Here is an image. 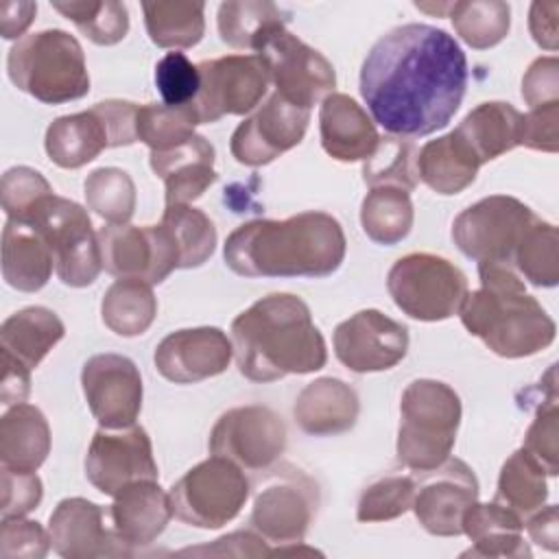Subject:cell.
<instances>
[{
	"label": "cell",
	"mask_w": 559,
	"mask_h": 559,
	"mask_svg": "<svg viewBox=\"0 0 559 559\" xmlns=\"http://www.w3.org/2000/svg\"><path fill=\"white\" fill-rule=\"evenodd\" d=\"M467 59L459 41L430 24L384 33L360 68V96L389 135L419 138L443 129L461 107Z\"/></svg>",
	"instance_id": "obj_1"
},
{
	"label": "cell",
	"mask_w": 559,
	"mask_h": 559,
	"mask_svg": "<svg viewBox=\"0 0 559 559\" xmlns=\"http://www.w3.org/2000/svg\"><path fill=\"white\" fill-rule=\"evenodd\" d=\"M345 249L341 223L312 210L238 225L225 240L223 258L242 277H325L341 266Z\"/></svg>",
	"instance_id": "obj_2"
},
{
	"label": "cell",
	"mask_w": 559,
	"mask_h": 559,
	"mask_svg": "<svg viewBox=\"0 0 559 559\" xmlns=\"http://www.w3.org/2000/svg\"><path fill=\"white\" fill-rule=\"evenodd\" d=\"M238 371L253 382L319 371L328 360L323 334L308 304L290 293H271L231 321Z\"/></svg>",
	"instance_id": "obj_3"
},
{
	"label": "cell",
	"mask_w": 559,
	"mask_h": 559,
	"mask_svg": "<svg viewBox=\"0 0 559 559\" xmlns=\"http://www.w3.org/2000/svg\"><path fill=\"white\" fill-rule=\"evenodd\" d=\"M480 288L465 295L459 317L502 358H526L546 349L557 325L542 304L526 293L524 280L509 264H478Z\"/></svg>",
	"instance_id": "obj_4"
},
{
	"label": "cell",
	"mask_w": 559,
	"mask_h": 559,
	"mask_svg": "<svg viewBox=\"0 0 559 559\" xmlns=\"http://www.w3.org/2000/svg\"><path fill=\"white\" fill-rule=\"evenodd\" d=\"M11 83L46 105L79 100L90 92L85 55L74 35L46 28L17 39L7 55Z\"/></svg>",
	"instance_id": "obj_5"
},
{
	"label": "cell",
	"mask_w": 559,
	"mask_h": 559,
	"mask_svg": "<svg viewBox=\"0 0 559 559\" xmlns=\"http://www.w3.org/2000/svg\"><path fill=\"white\" fill-rule=\"evenodd\" d=\"M459 424L461 397L450 384L430 378L413 380L400 400L397 461L413 472L441 465L454 448Z\"/></svg>",
	"instance_id": "obj_6"
},
{
	"label": "cell",
	"mask_w": 559,
	"mask_h": 559,
	"mask_svg": "<svg viewBox=\"0 0 559 559\" xmlns=\"http://www.w3.org/2000/svg\"><path fill=\"white\" fill-rule=\"evenodd\" d=\"M138 142V105L129 100H100L87 111L55 118L44 138L52 164L59 168H81L105 148Z\"/></svg>",
	"instance_id": "obj_7"
},
{
	"label": "cell",
	"mask_w": 559,
	"mask_h": 559,
	"mask_svg": "<svg viewBox=\"0 0 559 559\" xmlns=\"http://www.w3.org/2000/svg\"><path fill=\"white\" fill-rule=\"evenodd\" d=\"M39 231L55 258L57 277L72 288H83L96 282L103 258L98 231H94L90 214L72 199L48 194L22 221Z\"/></svg>",
	"instance_id": "obj_8"
},
{
	"label": "cell",
	"mask_w": 559,
	"mask_h": 559,
	"mask_svg": "<svg viewBox=\"0 0 559 559\" xmlns=\"http://www.w3.org/2000/svg\"><path fill=\"white\" fill-rule=\"evenodd\" d=\"M386 288L395 306L417 321H443L459 312L467 288L465 273L435 253H408L389 275Z\"/></svg>",
	"instance_id": "obj_9"
},
{
	"label": "cell",
	"mask_w": 559,
	"mask_h": 559,
	"mask_svg": "<svg viewBox=\"0 0 559 559\" xmlns=\"http://www.w3.org/2000/svg\"><path fill=\"white\" fill-rule=\"evenodd\" d=\"M249 478L225 456H210L188 469L170 487L173 515L188 526L221 528L231 522L249 498Z\"/></svg>",
	"instance_id": "obj_10"
},
{
	"label": "cell",
	"mask_w": 559,
	"mask_h": 559,
	"mask_svg": "<svg viewBox=\"0 0 559 559\" xmlns=\"http://www.w3.org/2000/svg\"><path fill=\"white\" fill-rule=\"evenodd\" d=\"M537 214L515 197L491 194L465 207L452 223L459 251L478 264H509Z\"/></svg>",
	"instance_id": "obj_11"
},
{
	"label": "cell",
	"mask_w": 559,
	"mask_h": 559,
	"mask_svg": "<svg viewBox=\"0 0 559 559\" xmlns=\"http://www.w3.org/2000/svg\"><path fill=\"white\" fill-rule=\"evenodd\" d=\"M319 504L317 483L297 467L282 465L258 489L251 526L266 542L301 544Z\"/></svg>",
	"instance_id": "obj_12"
},
{
	"label": "cell",
	"mask_w": 559,
	"mask_h": 559,
	"mask_svg": "<svg viewBox=\"0 0 559 559\" xmlns=\"http://www.w3.org/2000/svg\"><path fill=\"white\" fill-rule=\"evenodd\" d=\"M103 269L118 280L162 284L179 269V247L170 229L159 225H103L98 229Z\"/></svg>",
	"instance_id": "obj_13"
},
{
	"label": "cell",
	"mask_w": 559,
	"mask_h": 559,
	"mask_svg": "<svg viewBox=\"0 0 559 559\" xmlns=\"http://www.w3.org/2000/svg\"><path fill=\"white\" fill-rule=\"evenodd\" d=\"M199 94L192 107L201 124L223 116H242L258 107L269 90V70L260 55H227L197 63Z\"/></svg>",
	"instance_id": "obj_14"
},
{
	"label": "cell",
	"mask_w": 559,
	"mask_h": 559,
	"mask_svg": "<svg viewBox=\"0 0 559 559\" xmlns=\"http://www.w3.org/2000/svg\"><path fill=\"white\" fill-rule=\"evenodd\" d=\"M255 55L266 63L275 92L299 107L310 109L314 103H323L336 87L332 63L286 26L275 31Z\"/></svg>",
	"instance_id": "obj_15"
},
{
	"label": "cell",
	"mask_w": 559,
	"mask_h": 559,
	"mask_svg": "<svg viewBox=\"0 0 559 559\" xmlns=\"http://www.w3.org/2000/svg\"><path fill=\"white\" fill-rule=\"evenodd\" d=\"M286 448V426L269 406L249 404L225 411L212 432L210 452L249 472L269 469Z\"/></svg>",
	"instance_id": "obj_16"
},
{
	"label": "cell",
	"mask_w": 559,
	"mask_h": 559,
	"mask_svg": "<svg viewBox=\"0 0 559 559\" xmlns=\"http://www.w3.org/2000/svg\"><path fill=\"white\" fill-rule=\"evenodd\" d=\"M157 463L148 432L133 424L127 428H98L85 454V476L105 496H116L131 483L157 480Z\"/></svg>",
	"instance_id": "obj_17"
},
{
	"label": "cell",
	"mask_w": 559,
	"mask_h": 559,
	"mask_svg": "<svg viewBox=\"0 0 559 559\" xmlns=\"http://www.w3.org/2000/svg\"><path fill=\"white\" fill-rule=\"evenodd\" d=\"M419 474L411 507L417 522L437 537L461 535L463 513L478 500V480L472 467L456 456H448L441 465Z\"/></svg>",
	"instance_id": "obj_18"
},
{
	"label": "cell",
	"mask_w": 559,
	"mask_h": 559,
	"mask_svg": "<svg viewBox=\"0 0 559 559\" xmlns=\"http://www.w3.org/2000/svg\"><path fill=\"white\" fill-rule=\"evenodd\" d=\"M308 122L310 109L273 92L255 114L236 127L229 151L238 164L251 168L266 166L304 140Z\"/></svg>",
	"instance_id": "obj_19"
},
{
	"label": "cell",
	"mask_w": 559,
	"mask_h": 559,
	"mask_svg": "<svg viewBox=\"0 0 559 559\" xmlns=\"http://www.w3.org/2000/svg\"><path fill=\"white\" fill-rule=\"evenodd\" d=\"M81 386L94 419L103 428L133 426L142 411V376L122 354H96L81 369Z\"/></svg>",
	"instance_id": "obj_20"
},
{
	"label": "cell",
	"mask_w": 559,
	"mask_h": 559,
	"mask_svg": "<svg viewBox=\"0 0 559 559\" xmlns=\"http://www.w3.org/2000/svg\"><path fill=\"white\" fill-rule=\"evenodd\" d=\"M408 352V328L380 310L367 308L334 330V354L354 373L386 371Z\"/></svg>",
	"instance_id": "obj_21"
},
{
	"label": "cell",
	"mask_w": 559,
	"mask_h": 559,
	"mask_svg": "<svg viewBox=\"0 0 559 559\" xmlns=\"http://www.w3.org/2000/svg\"><path fill=\"white\" fill-rule=\"evenodd\" d=\"M234 345L221 328H186L170 332L155 347V369L175 384H194L229 367Z\"/></svg>",
	"instance_id": "obj_22"
},
{
	"label": "cell",
	"mask_w": 559,
	"mask_h": 559,
	"mask_svg": "<svg viewBox=\"0 0 559 559\" xmlns=\"http://www.w3.org/2000/svg\"><path fill=\"white\" fill-rule=\"evenodd\" d=\"M103 507L87 498H66L50 513L48 533L52 550L66 559L127 557L131 546L114 528H105Z\"/></svg>",
	"instance_id": "obj_23"
},
{
	"label": "cell",
	"mask_w": 559,
	"mask_h": 559,
	"mask_svg": "<svg viewBox=\"0 0 559 559\" xmlns=\"http://www.w3.org/2000/svg\"><path fill=\"white\" fill-rule=\"evenodd\" d=\"M214 146L194 133L166 151H151V168L166 186V205L197 201L214 181Z\"/></svg>",
	"instance_id": "obj_24"
},
{
	"label": "cell",
	"mask_w": 559,
	"mask_h": 559,
	"mask_svg": "<svg viewBox=\"0 0 559 559\" xmlns=\"http://www.w3.org/2000/svg\"><path fill=\"white\" fill-rule=\"evenodd\" d=\"M319 133L323 151L338 162H365L380 140L371 116L352 96L341 92L323 98Z\"/></svg>",
	"instance_id": "obj_25"
},
{
	"label": "cell",
	"mask_w": 559,
	"mask_h": 559,
	"mask_svg": "<svg viewBox=\"0 0 559 559\" xmlns=\"http://www.w3.org/2000/svg\"><path fill=\"white\" fill-rule=\"evenodd\" d=\"M114 533L133 546H148L155 542L168 520L173 518L170 496L159 487L157 480H138L127 485L114 496L109 507Z\"/></svg>",
	"instance_id": "obj_26"
},
{
	"label": "cell",
	"mask_w": 559,
	"mask_h": 559,
	"mask_svg": "<svg viewBox=\"0 0 559 559\" xmlns=\"http://www.w3.org/2000/svg\"><path fill=\"white\" fill-rule=\"evenodd\" d=\"M360 402L356 391L338 378H317L308 382L293 406L297 426L314 437L341 435L354 428Z\"/></svg>",
	"instance_id": "obj_27"
},
{
	"label": "cell",
	"mask_w": 559,
	"mask_h": 559,
	"mask_svg": "<svg viewBox=\"0 0 559 559\" xmlns=\"http://www.w3.org/2000/svg\"><path fill=\"white\" fill-rule=\"evenodd\" d=\"M463 533L472 548L461 557H531V548L522 537L524 520L498 502H474L461 520Z\"/></svg>",
	"instance_id": "obj_28"
},
{
	"label": "cell",
	"mask_w": 559,
	"mask_h": 559,
	"mask_svg": "<svg viewBox=\"0 0 559 559\" xmlns=\"http://www.w3.org/2000/svg\"><path fill=\"white\" fill-rule=\"evenodd\" d=\"M55 269V258L39 231L26 223L7 218L2 229V277L22 293L46 286Z\"/></svg>",
	"instance_id": "obj_29"
},
{
	"label": "cell",
	"mask_w": 559,
	"mask_h": 559,
	"mask_svg": "<svg viewBox=\"0 0 559 559\" xmlns=\"http://www.w3.org/2000/svg\"><path fill=\"white\" fill-rule=\"evenodd\" d=\"M415 166L417 179H421L437 194L450 197L474 183L480 162L467 142L456 131H450L437 140L426 142L417 151Z\"/></svg>",
	"instance_id": "obj_30"
},
{
	"label": "cell",
	"mask_w": 559,
	"mask_h": 559,
	"mask_svg": "<svg viewBox=\"0 0 559 559\" xmlns=\"http://www.w3.org/2000/svg\"><path fill=\"white\" fill-rule=\"evenodd\" d=\"M50 452V426L33 404H15L0 419V463L15 472H37Z\"/></svg>",
	"instance_id": "obj_31"
},
{
	"label": "cell",
	"mask_w": 559,
	"mask_h": 559,
	"mask_svg": "<svg viewBox=\"0 0 559 559\" xmlns=\"http://www.w3.org/2000/svg\"><path fill=\"white\" fill-rule=\"evenodd\" d=\"M63 321L44 306H28L9 314L0 325V352L35 369L63 338Z\"/></svg>",
	"instance_id": "obj_32"
},
{
	"label": "cell",
	"mask_w": 559,
	"mask_h": 559,
	"mask_svg": "<svg viewBox=\"0 0 559 559\" xmlns=\"http://www.w3.org/2000/svg\"><path fill=\"white\" fill-rule=\"evenodd\" d=\"M522 116L511 103H480L454 131L467 142L483 166L520 146Z\"/></svg>",
	"instance_id": "obj_33"
},
{
	"label": "cell",
	"mask_w": 559,
	"mask_h": 559,
	"mask_svg": "<svg viewBox=\"0 0 559 559\" xmlns=\"http://www.w3.org/2000/svg\"><path fill=\"white\" fill-rule=\"evenodd\" d=\"M288 17L284 11L266 0H231L218 7V35L231 48L260 50V46L280 28Z\"/></svg>",
	"instance_id": "obj_34"
},
{
	"label": "cell",
	"mask_w": 559,
	"mask_h": 559,
	"mask_svg": "<svg viewBox=\"0 0 559 559\" xmlns=\"http://www.w3.org/2000/svg\"><path fill=\"white\" fill-rule=\"evenodd\" d=\"M157 314V299L151 284L142 280H116L103 295V323L118 336L144 334Z\"/></svg>",
	"instance_id": "obj_35"
},
{
	"label": "cell",
	"mask_w": 559,
	"mask_h": 559,
	"mask_svg": "<svg viewBox=\"0 0 559 559\" xmlns=\"http://www.w3.org/2000/svg\"><path fill=\"white\" fill-rule=\"evenodd\" d=\"M144 26L151 41L159 48H192L205 33V4L157 0L142 2Z\"/></svg>",
	"instance_id": "obj_36"
},
{
	"label": "cell",
	"mask_w": 559,
	"mask_h": 559,
	"mask_svg": "<svg viewBox=\"0 0 559 559\" xmlns=\"http://www.w3.org/2000/svg\"><path fill=\"white\" fill-rule=\"evenodd\" d=\"M413 203L411 194L402 188L378 186L367 192L360 203V225L367 238L378 245L402 242L413 227Z\"/></svg>",
	"instance_id": "obj_37"
},
{
	"label": "cell",
	"mask_w": 559,
	"mask_h": 559,
	"mask_svg": "<svg viewBox=\"0 0 559 559\" xmlns=\"http://www.w3.org/2000/svg\"><path fill=\"white\" fill-rule=\"evenodd\" d=\"M546 498V472L524 448L515 450L500 469L493 502L511 509L524 520L533 511L544 507Z\"/></svg>",
	"instance_id": "obj_38"
},
{
	"label": "cell",
	"mask_w": 559,
	"mask_h": 559,
	"mask_svg": "<svg viewBox=\"0 0 559 559\" xmlns=\"http://www.w3.org/2000/svg\"><path fill=\"white\" fill-rule=\"evenodd\" d=\"M448 15L456 35L476 50L498 46L511 28V7L502 0L450 2Z\"/></svg>",
	"instance_id": "obj_39"
},
{
	"label": "cell",
	"mask_w": 559,
	"mask_h": 559,
	"mask_svg": "<svg viewBox=\"0 0 559 559\" xmlns=\"http://www.w3.org/2000/svg\"><path fill=\"white\" fill-rule=\"evenodd\" d=\"M513 269L526 282L539 288H552L559 282V236L557 227L539 216L524 231L513 253Z\"/></svg>",
	"instance_id": "obj_40"
},
{
	"label": "cell",
	"mask_w": 559,
	"mask_h": 559,
	"mask_svg": "<svg viewBox=\"0 0 559 559\" xmlns=\"http://www.w3.org/2000/svg\"><path fill=\"white\" fill-rule=\"evenodd\" d=\"M162 223L179 247V269H197L210 260L216 249V227L205 212L190 203L166 205Z\"/></svg>",
	"instance_id": "obj_41"
},
{
	"label": "cell",
	"mask_w": 559,
	"mask_h": 559,
	"mask_svg": "<svg viewBox=\"0 0 559 559\" xmlns=\"http://www.w3.org/2000/svg\"><path fill=\"white\" fill-rule=\"evenodd\" d=\"M417 148L411 140L400 135H384L362 164V179L367 186H393L406 192L417 188Z\"/></svg>",
	"instance_id": "obj_42"
},
{
	"label": "cell",
	"mask_w": 559,
	"mask_h": 559,
	"mask_svg": "<svg viewBox=\"0 0 559 559\" xmlns=\"http://www.w3.org/2000/svg\"><path fill=\"white\" fill-rule=\"evenodd\" d=\"M87 207L109 225H124L135 212V183L122 168L103 166L83 183Z\"/></svg>",
	"instance_id": "obj_43"
},
{
	"label": "cell",
	"mask_w": 559,
	"mask_h": 559,
	"mask_svg": "<svg viewBox=\"0 0 559 559\" xmlns=\"http://www.w3.org/2000/svg\"><path fill=\"white\" fill-rule=\"evenodd\" d=\"M55 11L68 17L90 41L98 46H114L129 33V11L116 0H79V2H50Z\"/></svg>",
	"instance_id": "obj_44"
},
{
	"label": "cell",
	"mask_w": 559,
	"mask_h": 559,
	"mask_svg": "<svg viewBox=\"0 0 559 559\" xmlns=\"http://www.w3.org/2000/svg\"><path fill=\"white\" fill-rule=\"evenodd\" d=\"M201 124L190 105L146 103L138 107V140L151 151H166L194 135V127Z\"/></svg>",
	"instance_id": "obj_45"
},
{
	"label": "cell",
	"mask_w": 559,
	"mask_h": 559,
	"mask_svg": "<svg viewBox=\"0 0 559 559\" xmlns=\"http://www.w3.org/2000/svg\"><path fill=\"white\" fill-rule=\"evenodd\" d=\"M415 478L406 474H386L373 480L358 498V522H389L413 507Z\"/></svg>",
	"instance_id": "obj_46"
},
{
	"label": "cell",
	"mask_w": 559,
	"mask_h": 559,
	"mask_svg": "<svg viewBox=\"0 0 559 559\" xmlns=\"http://www.w3.org/2000/svg\"><path fill=\"white\" fill-rule=\"evenodd\" d=\"M48 194H52V188L35 168L13 166L2 175L0 199L2 210L11 221H26L35 205Z\"/></svg>",
	"instance_id": "obj_47"
},
{
	"label": "cell",
	"mask_w": 559,
	"mask_h": 559,
	"mask_svg": "<svg viewBox=\"0 0 559 559\" xmlns=\"http://www.w3.org/2000/svg\"><path fill=\"white\" fill-rule=\"evenodd\" d=\"M155 85L166 105H190L199 94V68L183 52H168L155 66Z\"/></svg>",
	"instance_id": "obj_48"
},
{
	"label": "cell",
	"mask_w": 559,
	"mask_h": 559,
	"mask_svg": "<svg viewBox=\"0 0 559 559\" xmlns=\"http://www.w3.org/2000/svg\"><path fill=\"white\" fill-rule=\"evenodd\" d=\"M557 435H559L557 395H548V400L537 408L535 419L528 426L524 435V445H522L542 465V469L548 476H557L559 472Z\"/></svg>",
	"instance_id": "obj_49"
},
{
	"label": "cell",
	"mask_w": 559,
	"mask_h": 559,
	"mask_svg": "<svg viewBox=\"0 0 559 559\" xmlns=\"http://www.w3.org/2000/svg\"><path fill=\"white\" fill-rule=\"evenodd\" d=\"M50 533L39 522L24 518H2L0 524V557L4 559H41L48 555Z\"/></svg>",
	"instance_id": "obj_50"
},
{
	"label": "cell",
	"mask_w": 559,
	"mask_h": 559,
	"mask_svg": "<svg viewBox=\"0 0 559 559\" xmlns=\"http://www.w3.org/2000/svg\"><path fill=\"white\" fill-rule=\"evenodd\" d=\"M0 485H2V504H0L2 518H24L41 502L44 487L35 472H15V469L2 467Z\"/></svg>",
	"instance_id": "obj_51"
},
{
	"label": "cell",
	"mask_w": 559,
	"mask_h": 559,
	"mask_svg": "<svg viewBox=\"0 0 559 559\" xmlns=\"http://www.w3.org/2000/svg\"><path fill=\"white\" fill-rule=\"evenodd\" d=\"M520 144L533 151L557 153L559 148V103L533 107L522 116Z\"/></svg>",
	"instance_id": "obj_52"
},
{
	"label": "cell",
	"mask_w": 559,
	"mask_h": 559,
	"mask_svg": "<svg viewBox=\"0 0 559 559\" xmlns=\"http://www.w3.org/2000/svg\"><path fill=\"white\" fill-rule=\"evenodd\" d=\"M522 98L531 109L548 103H559L557 57H539L528 66V70L522 76Z\"/></svg>",
	"instance_id": "obj_53"
},
{
	"label": "cell",
	"mask_w": 559,
	"mask_h": 559,
	"mask_svg": "<svg viewBox=\"0 0 559 559\" xmlns=\"http://www.w3.org/2000/svg\"><path fill=\"white\" fill-rule=\"evenodd\" d=\"M205 552L229 555V557H269L271 548L266 546V539L262 535H255L251 531H236L216 539L212 546L179 550V555H205Z\"/></svg>",
	"instance_id": "obj_54"
},
{
	"label": "cell",
	"mask_w": 559,
	"mask_h": 559,
	"mask_svg": "<svg viewBox=\"0 0 559 559\" xmlns=\"http://www.w3.org/2000/svg\"><path fill=\"white\" fill-rule=\"evenodd\" d=\"M2 376H0V402L4 406L22 404L31 393V369L9 354H2Z\"/></svg>",
	"instance_id": "obj_55"
},
{
	"label": "cell",
	"mask_w": 559,
	"mask_h": 559,
	"mask_svg": "<svg viewBox=\"0 0 559 559\" xmlns=\"http://www.w3.org/2000/svg\"><path fill=\"white\" fill-rule=\"evenodd\" d=\"M559 4L557 2H533L528 11V28L537 46L555 52L559 46V28H557Z\"/></svg>",
	"instance_id": "obj_56"
},
{
	"label": "cell",
	"mask_w": 559,
	"mask_h": 559,
	"mask_svg": "<svg viewBox=\"0 0 559 559\" xmlns=\"http://www.w3.org/2000/svg\"><path fill=\"white\" fill-rule=\"evenodd\" d=\"M531 539L550 550L557 552L559 548V515H557V507L548 504V507H539L537 511H533L528 515V520L524 522Z\"/></svg>",
	"instance_id": "obj_57"
},
{
	"label": "cell",
	"mask_w": 559,
	"mask_h": 559,
	"mask_svg": "<svg viewBox=\"0 0 559 559\" xmlns=\"http://www.w3.org/2000/svg\"><path fill=\"white\" fill-rule=\"evenodd\" d=\"M37 2H2L0 4V33L4 39L20 37L33 22Z\"/></svg>",
	"instance_id": "obj_58"
}]
</instances>
